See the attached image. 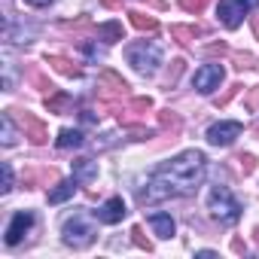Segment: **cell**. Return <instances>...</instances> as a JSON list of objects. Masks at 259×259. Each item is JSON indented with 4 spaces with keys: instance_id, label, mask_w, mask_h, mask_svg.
<instances>
[{
    "instance_id": "5",
    "label": "cell",
    "mask_w": 259,
    "mask_h": 259,
    "mask_svg": "<svg viewBox=\"0 0 259 259\" xmlns=\"http://www.w3.org/2000/svg\"><path fill=\"white\" fill-rule=\"evenodd\" d=\"M10 113H13V119L22 125L25 138H28L34 147H43V144L49 141V128H46V125H43V122H40L34 113H28V110H19V107H16V110H10Z\"/></svg>"
},
{
    "instance_id": "1",
    "label": "cell",
    "mask_w": 259,
    "mask_h": 259,
    "mask_svg": "<svg viewBox=\"0 0 259 259\" xmlns=\"http://www.w3.org/2000/svg\"><path fill=\"white\" fill-rule=\"evenodd\" d=\"M207 159L198 150L180 153L177 159L159 165L147 183V189L138 195L141 204H153V201H165V198H177V195H192L201 180H204V165Z\"/></svg>"
},
{
    "instance_id": "18",
    "label": "cell",
    "mask_w": 259,
    "mask_h": 259,
    "mask_svg": "<svg viewBox=\"0 0 259 259\" xmlns=\"http://www.w3.org/2000/svg\"><path fill=\"white\" fill-rule=\"evenodd\" d=\"M159 122H162L165 132L171 135V141H177V138H180V125H183V122H180V116H177L174 110H162V113H159Z\"/></svg>"
},
{
    "instance_id": "13",
    "label": "cell",
    "mask_w": 259,
    "mask_h": 259,
    "mask_svg": "<svg viewBox=\"0 0 259 259\" xmlns=\"http://www.w3.org/2000/svg\"><path fill=\"white\" fill-rule=\"evenodd\" d=\"M98 177V162L92 159H76L73 162V180L76 183H92Z\"/></svg>"
},
{
    "instance_id": "23",
    "label": "cell",
    "mask_w": 259,
    "mask_h": 259,
    "mask_svg": "<svg viewBox=\"0 0 259 259\" xmlns=\"http://www.w3.org/2000/svg\"><path fill=\"white\" fill-rule=\"evenodd\" d=\"M0 128H4V147H16V128H13V113L7 110L4 113V119H0Z\"/></svg>"
},
{
    "instance_id": "29",
    "label": "cell",
    "mask_w": 259,
    "mask_h": 259,
    "mask_svg": "<svg viewBox=\"0 0 259 259\" xmlns=\"http://www.w3.org/2000/svg\"><path fill=\"white\" fill-rule=\"evenodd\" d=\"M235 162L241 165V171H244V174H253V171H256V156H250V153H244V156H238Z\"/></svg>"
},
{
    "instance_id": "31",
    "label": "cell",
    "mask_w": 259,
    "mask_h": 259,
    "mask_svg": "<svg viewBox=\"0 0 259 259\" xmlns=\"http://www.w3.org/2000/svg\"><path fill=\"white\" fill-rule=\"evenodd\" d=\"M247 110H250V113H259V85L250 89V95H247Z\"/></svg>"
},
{
    "instance_id": "22",
    "label": "cell",
    "mask_w": 259,
    "mask_h": 259,
    "mask_svg": "<svg viewBox=\"0 0 259 259\" xmlns=\"http://www.w3.org/2000/svg\"><path fill=\"white\" fill-rule=\"evenodd\" d=\"M186 70V61L183 58H174L171 64H168V70H165V79H162V85L165 89H171V85H177V79H180V73Z\"/></svg>"
},
{
    "instance_id": "14",
    "label": "cell",
    "mask_w": 259,
    "mask_h": 259,
    "mask_svg": "<svg viewBox=\"0 0 259 259\" xmlns=\"http://www.w3.org/2000/svg\"><path fill=\"white\" fill-rule=\"evenodd\" d=\"M95 37L104 40V43H119V40H125L122 22H104V25H98V34H95Z\"/></svg>"
},
{
    "instance_id": "15",
    "label": "cell",
    "mask_w": 259,
    "mask_h": 259,
    "mask_svg": "<svg viewBox=\"0 0 259 259\" xmlns=\"http://www.w3.org/2000/svg\"><path fill=\"white\" fill-rule=\"evenodd\" d=\"M70 104H73V98L67 95V92H52V95H46V110L49 113H67L70 110Z\"/></svg>"
},
{
    "instance_id": "28",
    "label": "cell",
    "mask_w": 259,
    "mask_h": 259,
    "mask_svg": "<svg viewBox=\"0 0 259 259\" xmlns=\"http://www.w3.org/2000/svg\"><path fill=\"white\" fill-rule=\"evenodd\" d=\"M232 61H235V67H238V70L253 67V55H250V52H235V55H232Z\"/></svg>"
},
{
    "instance_id": "4",
    "label": "cell",
    "mask_w": 259,
    "mask_h": 259,
    "mask_svg": "<svg viewBox=\"0 0 259 259\" xmlns=\"http://www.w3.org/2000/svg\"><path fill=\"white\" fill-rule=\"evenodd\" d=\"M207 210L220 220V223H235L241 217V204L238 198L226 189V186H213L210 195H207Z\"/></svg>"
},
{
    "instance_id": "7",
    "label": "cell",
    "mask_w": 259,
    "mask_h": 259,
    "mask_svg": "<svg viewBox=\"0 0 259 259\" xmlns=\"http://www.w3.org/2000/svg\"><path fill=\"white\" fill-rule=\"evenodd\" d=\"M223 76H226V70H223L220 64H204V67H198V70H195V76H192V85H195L201 95H210L213 89H220Z\"/></svg>"
},
{
    "instance_id": "25",
    "label": "cell",
    "mask_w": 259,
    "mask_h": 259,
    "mask_svg": "<svg viewBox=\"0 0 259 259\" xmlns=\"http://www.w3.org/2000/svg\"><path fill=\"white\" fill-rule=\"evenodd\" d=\"M241 89H244L241 82H235V85H229V89H226L223 95H217V98H213V107H226V104H229V101H232V98H235V95H238Z\"/></svg>"
},
{
    "instance_id": "24",
    "label": "cell",
    "mask_w": 259,
    "mask_h": 259,
    "mask_svg": "<svg viewBox=\"0 0 259 259\" xmlns=\"http://www.w3.org/2000/svg\"><path fill=\"white\" fill-rule=\"evenodd\" d=\"M28 79H31V85H34V89H40V92H49V89H55V85H52V82H49V79H46V76H43L37 67H28Z\"/></svg>"
},
{
    "instance_id": "16",
    "label": "cell",
    "mask_w": 259,
    "mask_h": 259,
    "mask_svg": "<svg viewBox=\"0 0 259 259\" xmlns=\"http://www.w3.org/2000/svg\"><path fill=\"white\" fill-rule=\"evenodd\" d=\"M73 192H76V180H58L55 189L49 192V204H61V201H67Z\"/></svg>"
},
{
    "instance_id": "20",
    "label": "cell",
    "mask_w": 259,
    "mask_h": 259,
    "mask_svg": "<svg viewBox=\"0 0 259 259\" xmlns=\"http://www.w3.org/2000/svg\"><path fill=\"white\" fill-rule=\"evenodd\" d=\"M128 16H132V25H135L138 31H150V34H156V31H159V22H156L153 16H147V13H138V10H132Z\"/></svg>"
},
{
    "instance_id": "30",
    "label": "cell",
    "mask_w": 259,
    "mask_h": 259,
    "mask_svg": "<svg viewBox=\"0 0 259 259\" xmlns=\"http://www.w3.org/2000/svg\"><path fill=\"white\" fill-rule=\"evenodd\" d=\"M180 7H183L186 13H195V16H198V13L207 7V0H180Z\"/></svg>"
},
{
    "instance_id": "11",
    "label": "cell",
    "mask_w": 259,
    "mask_h": 259,
    "mask_svg": "<svg viewBox=\"0 0 259 259\" xmlns=\"http://www.w3.org/2000/svg\"><path fill=\"white\" fill-rule=\"evenodd\" d=\"M95 213H98V220H101V223L113 226V223H122L128 210H125V201H122V198L116 195V198H107V201H104V204H101V207H98Z\"/></svg>"
},
{
    "instance_id": "2",
    "label": "cell",
    "mask_w": 259,
    "mask_h": 259,
    "mask_svg": "<svg viewBox=\"0 0 259 259\" xmlns=\"http://www.w3.org/2000/svg\"><path fill=\"white\" fill-rule=\"evenodd\" d=\"M61 235H64V244H70L73 250H82V247H89L98 238V229H95V223L85 213H73V217L64 220Z\"/></svg>"
},
{
    "instance_id": "26",
    "label": "cell",
    "mask_w": 259,
    "mask_h": 259,
    "mask_svg": "<svg viewBox=\"0 0 259 259\" xmlns=\"http://www.w3.org/2000/svg\"><path fill=\"white\" fill-rule=\"evenodd\" d=\"M132 241H135V244H138L141 250H147V253H153V241H150V238L144 235V229H141V226H135V229H132Z\"/></svg>"
},
{
    "instance_id": "17",
    "label": "cell",
    "mask_w": 259,
    "mask_h": 259,
    "mask_svg": "<svg viewBox=\"0 0 259 259\" xmlns=\"http://www.w3.org/2000/svg\"><path fill=\"white\" fill-rule=\"evenodd\" d=\"M150 226L159 238H171L174 235V220L168 213H150Z\"/></svg>"
},
{
    "instance_id": "32",
    "label": "cell",
    "mask_w": 259,
    "mask_h": 259,
    "mask_svg": "<svg viewBox=\"0 0 259 259\" xmlns=\"http://www.w3.org/2000/svg\"><path fill=\"white\" fill-rule=\"evenodd\" d=\"M13 189V168L10 162H4V186H0V192H10Z\"/></svg>"
},
{
    "instance_id": "21",
    "label": "cell",
    "mask_w": 259,
    "mask_h": 259,
    "mask_svg": "<svg viewBox=\"0 0 259 259\" xmlns=\"http://www.w3.org/2000/svg\"><path fill=\"white\" fill-rule=\"evenodd\" d=\"M58 150H70V147H79L82 144V132H76V128H61L58 135Z\"/></svg>"
},
{
    "instance_id": "33",
    "label": "cell",
    "mask_w": 259,
    "mask_h": 259,
    "mask_svg": "<svg viewBox=\"0 0 259 259\" xmlns=\"http://www.w3.org/2000/svg\"><path fill=\"white\" fill-rule=\"evenodd\" d=\"M128 132H132V138H135V141H147V138H153V132H147V128H135V125L128 128Z\"/></svg>"
},
{
    "instance_id": "38",
    "label": "cell",
    "mask_w": 259,
    "mask_h": 259,
    "mask_svg": "<svg viewBox=\"0 0 259 259\" xmlns=\"http://www.w3.org/2000/svg\"><path fill=\"white\" fill-rule=\"evenodd\" d=\"M253 34H256V37H259V16H256V19H253Z\"/></svg>"
},
{
    "instance_id": "6",
    "label": "cell",
    "mask_w": 259,
    "mask_h": 259,
    "mask_svg": "<svg viewBox=\"0 0 259 259\" xmlns=\"http://www.w3.org/2000/svg\"><path fill=\"white\" fill-rule=\"evenodd\" d=\"M259 7V0H220V7H217V16L226 28H238L244 13L247 10H256Z\"/></svg>"
},
{
    "instance_id": "10",
    "label": "cell",
    "mask_w": 259,
    "mask_h": 259,
    "mask_svg": "<svg viewBox=\"0 0 259 259\" xmlns=\"http://www.w3.org/2000/svg\"><path fill=\"white\" fill-rule=\"evenodd\" d=\"M235 138H241V122H220V125H210L207 132V144L213 147H229L235 144Z\"/></svg>"
},
{
    "instance_id": "34",
    "label": "cell",
    "mask_w": 259,
    "mask_h": 259,
    "mask_svg": "<svg viewBox=\"0 0 259 259\" xmlns=\"http://www.w3.org/2000/svg\"><path fill=\"white\" fill-rule=\"evenodd\" d=\"M232 250H235V253H247V244H244L241 238H232Z\"/></svg>"
},
{
    "instance_id": "40",
    "label": "cell",
    "mask_w": 259,
    "mask_h": 259,
    "mask_svg": "<svg viewBox=\"0 0 259 259\" xmlns=\"http://www.w3.org/2000/svg\"><path fill=\"white\" fill-rule=\"evenodd\" d=\"M253 135H256V138H259V125H256V128H253Z\"/></svg>"
},
{
    "instance_id": "3",
    "label": "cell",
    "mask_w": 259,
    "mask_h": 259,
    "mask_svg": "<svg viewBox=\"0 0 259 259\" xmlns=\"http://www.w3.org/2000/svg\"><path fill=\"white\" fill-rule=\"evenodd\" d=\"M125 58L138 73H156V67L162 64V46H156L150 40H141V43H132L125 49Z\"/></svg>"
},
{
    "instance_id": "39",
    "label": "cell",
    "mask_w": 259,
    "mask_h": 259,
    "mask_svg": "<svg viewBox=\"0 0 259 259\" xmlns=\"http://www.w3.org/2000/svg\"><path fill=\"white\" fill-rule=\"evenodd\" d=\"M253 238H256V244H259V226H256V229H253Z\"/></svg>"
},
{
    "instance_id": "37",
    "label": "cell",
    "mask_w": 259,
    "mask_h": 259,
    "mask_svg": "<svg viewBox=\"0 0 259 259\" xmlns=\"http://www.w3.org/2000/svg\"><path fill=\"white\" fill-rule=\"evenodd\" d=\"M150 7H156V10H165V0H147Z\"/></svg>"
},
{
    "instance_id": "19",
    "label": "cell",
    "mask_w": 259,
    "mask_h": 259,
    "mask_svg": "<svg viewBox=\"0 0 259 259\" xmlns=\"http://www.w3.org/2000/svg\"><path fill=\"white\" fill-rule=\"evenodd\" d=\"M198 34H204V28H186V25H174V28H171V37H174L180 46H192V40H195Z\"/></svg>"
},
{
    "instance_id": "35",
    "label": "cell",
    "mask_w": 259,
    "mask_h": 259,
    "mask_svg": "<svg viewBox=\"0 0 259 259\" xmlns=\"http://www.w3.org/2000/svg\"><path fill=\"white\" fill-rule=\"evenodd\" d=\"M25 4H28V7H34V10H43V7H49V4H52V0H25Z\"/></svg>"
},
{
    "instance_id": "12",
    "label": "cell",
    "mask_w": 259,
    "mask_h": 259,
    "mask_svg": "<svg viewBox=\"0 0 259 259\" xmlns=\"http://www.w3.org/2000/svg\"><path fill=\"white\" fill-rule=\"evenodd\" d=\"M49 64H52L61 76H67V79H79V76H82V67L73 64V61L64 58V55H49Z\"/></svg>"
},
{
    "instance_id": "8",
    "label": "cell",
    "mask_w": 259,
    "mask_h": 259,
    "mask_svg": "<svg viewBox=\"0 0 259 259\" xmlns=\"http://www.w3.org/2000/svg\"><path fill=\"white\" fill-rule=\"evenodd\" d=\"M125 92H128V82L116 70H101V76H98V95L101 98L116 101V98H125Z\"/></svg>"
},
{
    "instance_id": "9",
    "label": "cell",
    "mask_w": 259,
    "mask_h": 259,
    "mask_svg": "<svg viewBox=\"0 0 259 259\" xmlns=\"http://www.w3.org/2000/svg\"><path fill=\"white\" fill-rule=\"evenodd\" d=\"M31 226H34V213H31V210H19V213L10 220V226H7V238H4V241H7L10 247H16V244L31 232Z\"/></svg>"
},
{
    "instance_id": "36",
    "label": "cell",
    "mask_w": 259,
    "mask_h": 259,
    "mask_svg": "<svg viewBox=\"0 0 259 259\" xmlns=\"http://www.w3.org/2000/svg\"><path fill=\"white\" fill-rule=\"evenodd\" d=\"M107 10H122V0H101Z\"/></svg>"
},
{
    "instance_id": "27",
    "label": "cell",
    "mask_w": 259,
    "mask_h": 259,
    "mask_svg": "<svg viewBox=\"0 0 259 259\" xmlns=\"http://www.w3.org/2000/svg\"><path fill=\"white\" fill-rule=\"evenodd\" d=\"M204 55H207V58H223V55H229V46H226L223 40H220V43H210V46L204 49Z\"/></svg>"
}]
</instances>
